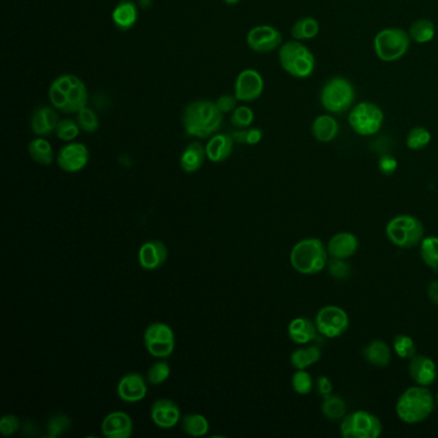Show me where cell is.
Listing matches in <instances>:
<instances>
[{
  "label": "cell",
  "mask_w": 438,
  "mask_h": 438,
  "mask_svg": "<svg viewBox=\"0 0 438 438\" xmlns=\"http://www.w3.org/2000/svg\"><path fill=\"white\" fill-rule=\"evenodd\" d=\"M224 113L218 108L216 102L194 101L189 103L181 116V123L189 137L206 139L215 135L223 123Z\"/></svg>",
  "instance_id": "cell-1"
},
{
  "label": "cell",
  "mask_w": 438,
  "mask_h": 438,
  "mask_svg": "<svg viewBox=\"0 0 438 438\" xmlns=\"http://www.w3.org/2000/svg\"><path fill=\"white\" fill-rule=\"evenodd\" d=\"M50 104L63 113H77L88 106L89 93L79 76L64 74L55 79L48 90Z\"/></svg>",
  "instance_id": "cell-2"
},
{
  "label": "cell",
  "mask_w": 438,
  "mask_h": 438,
  "mask_svg": "<svg viewBox=\"0 0 438 438\" xmlns=\"http://www.w3.org/2000/svg\"><path fill=\"white\" fill-rule=\"evenodd\" d=\"M436 406V398L423 386L405 390L396 403V414L406 425H418L431 417Z\"/></svg>",
  "instance_id": "cell-3"
},
{
  "label": "cell",
  "mask_w": 438,
  "mask_h": 438,
  "mask_svg": "<svg viewBox=\"0 0 438 438\" xmlns=\"http://www.w3.org/2000/svg\"><path fill=\"white\" fill-rule=\"evenodd\" d=\"M328 249L319 238H305L297 242L291 254V265L297 273L315 275L328 265Z\"/></svg>",
  "instance_id": "cell-4"
},
{
  "label": "cell",
  "mask_w": 438,
  "mask_h": 438,
  "mask_svg": "<svg viewBox=\"0 0 438 438\" xmlns=\"http://www.w3.org/2000/svg\"><path fill=\"white\" fill-rule=\"evenodd\" d=\"M278 57L281 69L288 75L296 79H308L314 74L315 57L300 40H291L281 44Z\"/></svg>",
  "instance_id": "cell-5"
},
{
  "label": "cell",
  "mask_w": 438,
  "mask_h": 438,
  "mask_svg": "<svg viewBox=\"0 0 438 438\" xmlns=\"http://www.w3.org/2000/svg\"><path fill=\"white\" fill-rule=\"evenodd\" d=\"M386 235L393 246L410 249L425 238V225L412 215H398L387 223Z\"/></svg>",
  "instance_id": "cell-6"
},
{
  "label": "cell",
  "mask_w": 438,
  "mask_h": 438,
  "mask_svg": "<svg viewBox=\"0 0 438 438\" xmlns=\"http://www.w3.org/2000/svg\"><path fill=\"white\" fill-rule=\"evenodd\" d=\"M355 88L344 77H333L324 86L320 93V102L330 113H343L349 111L355 102Z\"/></svg>",
  "instance_id": "cell-7"
},
{
  "label": "cell",
  "mask_w": 438,
  "mask_h": 438,
  "mask_svg": "<svg viewBox=\"0 0 438 438\" xmlns=\"http://www.w3.org/2000/svg\"><path fill=\"white\" fill-rule=\"evenodd\" d=\"M409 47L410 35L403 28H383L374 38V52L381 61H398L408 53Z\"/></svg>",
  "instance_id": "cell-8"
},
{
  "label": "cell",
  "mask_w": 438,
  "mask_h": 438,
  "mask_svg": "<svg viewBox=\"0 0 438 438\" xmlns=\"http://www.w3.org/2000/svg\"><path fill=\"white\" fill-rule=\"evenodd\" d=\"M339 431L343 438H378L382 434V423L369 411L357 410L341 420Z\"/></svg>",
  "instance_id": "cell-9"
},
{
  "label": "cell",
  "mask_w": 438,
  "mask_h": 438,
  "mask_svg": "<svg viewBox=\"0 0 438 438\" xmlns=\"http://www.w3.org/2000/svg\"><path fill=\"white\" fill-rule=\"evenodd\" d=\"M383 123V111L374 103H359L349 112V126L361 137L376 135L382 129Z\"/></svg>",
  "instance_id": "cell-10"
},
{
  "label": "cell",
  "mask_w": 438,
  "mask_h": 438,
  "mask_svg": "<svg viewBox=\"0 0 438 438\" xmlns=\"http://www.w3.org/2000/svg\"><path fill=\"white\" fill-rule=\"evenodd\" d=\"M144 343L152 356L166 359L175 349L172 329L164 322H152L144 332Z\"/></svg>",
  "instance_id": "cell-11"
},
{
  "label": "cell",
  "mask_w": 438,
  "mask_h": 438,
  "mask_svg": "<svg viewBox=\"0 0 438 438\" xmlns=\"http://www.w3.org/2000/svg\"><path fill=\"white\" fill-rule=\"evenodd\" d=\"M318 332L327 338H338L346 333L349 327L347 313L339 306L329 305L318 311L315 316Z\"/></svg>",
  "instance_id": "cell-12"
},
{
  "label": "cell",
  "mask_w": 438,
  "mask_h": 438,
  "mask_svg": "<svg viewBox=\"0 0 438 438\" xmlns=\"http://www.w3.org/2000/svg\"><path fill=\"white\" fill-rule=\"evenodd\" d=\"M264 86V77L257 69H243L234 82V96L238 102H254L262 96Z\"/></svg>",
  "instance_id": "cell-13"
},
{
  "label": "cell",
  "mask_w": 438,
  "mask_h": 438,
  "mask_svg": "<svg viewBox=\"0 0 438 438\" xmlns=\"http://www.w3.org/2000/svg\"><path fill=\"white\" fill-rule=\"evenodd\" d=\"M247 45L256 53H270L281 48L283 36L278 28L269 25H259L251 28L247 34Z\"/></svg>",
  "instance_id": "cell-14"
},
{
  "label": "cell",
  "mask_w": 438,
  "mask_h": 438,
  "mask_svg": "<svg viewBox=\"0 0 438 438\" xmlns=\"http://www.w3.org/2000/svg\"><path fill=\"white\" fill-rule=\"evenodd\" d=\"M89 158V150L85 144L69 142L58 152L57 164L63 172H79L86 167Z\"/></svg>",
  "instance_id": "cell-15"
},
{
  "label": "cell",
  "mask_w": 438,
  "mask_h": 438,
  "mask_svg": "<svg viewBox=\"0 0 438 438\" xmlns=\"http://www.w3.org/2000/svg\"><path fill=\"white\" fill-rule=\"evenodd\" d=\"M147 378L139 373H129L123 376L117 384V395L125 403H139L148 392Z\"/></svg>",
  "instance_id": "cell-16"
},
{
  "label": "cell",
  "mask_w": 438,
  "mask_h": 438,
  "mask_svg": "<svg viewBox=\"0 0 438 438\" xmlns=\"http://www.w3.org/2000/svg\"><path fill=\"white\" fill-rule=\"evenodd\" d=\"M409 374L414 383L428 387L437 379V365L431 357L415 355L410 359Z\"/></svg>",
  "instance_id": "cell-17"
},
{
  "label": "cell",
  "mask_w": 438,
  "mask_h": 438,
  "mask_svg": "<svg viewBox=\"0 0 438 438\" xmlns=\"http://www.w3.org/2000/svg\"><path fill=\"white\" fill-rule=\"evenodd\" d=\"M151 418L159 428L170 429L180 422L181 412L178 405L172 400L159 398L152 405Z\"/></svg>",
  "instance_id": "cell-18"
},
{
  "label": "cell",
  "mask_w": 438,
  "mask_h": 438,
  "mask_svg": "<svg viewBox=\"0 0 438 438\" xmlns=\"http://www.w3.org/2000/svg\"><path fill=\"white\" fill-rule=\"evenodd\" d=\"M167 254V247L164 246L161 240H148L140 247L137 260L140 266L145 270H156L166 262Z\"/></svg>",
  "instance_id": "cell-19"
},
{
  "label": "cell",
  "mask_w": 438,
  "mask_h": 438,
  "mask_svg": "<svg viewBox=\"0 0 438 438\" xmlns=\"http://www.w3.org/2000/svg\"><path fill=\"white\" fill-rule=\"evenodd\" d=\"M103 436L108 438H129L133 434V420L123 411L110 412L102 422Z\"/></svg>",
  "instance_id": "cell-20"
},
{
  "label": "cell",
  "mask_w": 438,
  "mask_h": 438,
  "mask_svg": "<svg viewBox=\"0 0 438 438\" xmlns=\"http://www.w3.org/2000/svg\"><path fill=\"white\" fill-rule=\"evenodd\" d=\"M60 121V116L53 106H41L31 116V130L36 137H48L55 131Z\"/></svg>",
  "instance_id": "cell-21"
},
{
  "label": "cell",
  "mask_w": 438,
  "mask_h": 438,
  "mask_svg": "<svg viewBox=\"0 0 438 438\" xmlns=\"http://www.w3.org/2000/svg\"><path fill=\"white\" fill-rule=\"evenodd\" d=\"M359 248V240L355 234L349 232H341L333 235L328 242V254L333 259L347 260L356 254Z\"/></svg>",
  "instance_id": "cell-22"
},
{
  "label": "cell",
  "mask_w": 438,
  "mask_h": 438,
  "mask_svg": "<svg viewBox=\"0 0 438 438\" xmlns=\"http://www.w3.org/2000/svg\"><path fill=\"white\" fill-rule=\"evenodd\" d=\"M234 139L228 134H215L206 144V156L213 164H221L233 153Z\"/></svg>",
  "instance_id": "cell-23"
},
{
  "label": "cell",
  "mask_w": 438,
  "mask_h": 438,
  "mask_svg": "<svg viewBox=\"0 0 438 438\" xmlns=\"http://www.w3.org/2000/svg\"><path fill=\"white\" fill-rule=\"evenodd\" d=\"M361 355L364 360L370 365L377 368H387L392 359V351L384 341L373 339L364 347Z\"/></svg>",
  "instance_id": "cell-24"
},
{
  "label": "cell",
  "mask_w": 438,
  "mask_h": 438,
  "mask_svg": "<svg viewBox=\"0 0 438 438\" xmlns=\"http://www.w3.org/2000/svg\"><path fill=\"white\" fill-rule=\"evenodd\" d=\"M139 12L137 4L131 0H123L112 11V22L118 30L128 31L135 26Z\"/></svg>",
  "instance_id": "cell-25"
},
{
  "label": "cell",
  "mask_w": 438,
  "mask_h": 438,
  "mask_svg": "<svg viewBox=\"0 0 438 438\" xmlns=\"http://www.w3.org/2000/svg\"><path fill=\"white\" fill-rule=\"evenodd\" d=\"M318 335L315 322L306 318H296L288 325V336L297 344L313 342Z\"/></svg>",
  "instance_id": "cell-26"
},
{
  "label": "cell",
  "mask_w": 438,
  "mask_h": 438,
  "mask_svg": "<svg viewBox=\"0 0 438 438\" xmlns=\"http://www.w3.org/2000/svg\"><path fill=\"white\" fill-rule=\"evenodd\" d=\"M206 147H203L199 142H193L188 144L181 152L180 156V166L183 172L186 174H193L198 172L199 169L205 164Z\"/></svg>",
  "instance_id": "cell-27"
},
{
  "label": "cell",
  "mask_w": 438,
  "mask_h": 438,
  "mask_svg": "<svg viewBox=\"0 0 438 438\" xmlns=\"http://www.w3.org/2000/svg\"><path fill=\"white\" fill-rule=\"evenodd\" d=\"M311 133L318 142L329 143L336 139L339 133L338 121L330 115H320L316 117L311 125Z\"/></svg>",
  "instance_id": "cell-28"
},
{
  "label": "cell",
  "mask_w": 438,
  "mask_h": 438,
  "mask_svg": "<svg viewBox=\"0 0 438 438\" xmlns=\"http://www.w3.org/2000/svg\"><path fill=\"white\" fill-rule=\"evenodd\" d=\"M28 155L30 157L34 159L36 164L41 166H49L53 164V148L52 144L49 143L48 140L44 137H36L33 139L28 147Z\"/></svg>",
  "instance_id": "cell-29"
},
{
  "label": "cell",
  "mask_w": 438,
  "mask_h": 438,
  "mask_svg": "<svg viewBox=\"0 0 438 438\" xmlns=\"http://www.w3.org/2000/svg\"><path fill=\"white\" fill-rule=\"evenodd\" d=\"M322 359V349L318 346L301 347L292 352L291 364L297 370H305Z\"/></svg>",
  "instance_id": "cell-30"
},
{
  "label": "cell",
  "mask_w": 438,
  "mask_h": 438,
  "mask_svg": "<svg viewBox=\"0 0 438 438\" xmlns=\"http://www.w3.org/2000/svg\"><path fill=\"white\" fill-rule=\"evenodd\" d=\"M322 412L329 420H342L347 415V405L341 396L329 395L322 398Z\"/></svg>",
  "instance_id": "cell-31"
},
{
  "label": "cell",
  "mask_w": 438,
  "mask_h": 438,
  "mask_svg": "<svg viewBox=\"0 0 438 438\" xmlns=\"http://www.w3.org/2000/svg\"><path fill=\"white\" fill-rule=\"evenodd\" d=\"M319 22L313 17H303L296 21L293 28L291 30V34L295 40H311L319 34Z\"/></svg>",
  "instance_id": "cell-32"
},
{
  "label": "cell",
  "mask_w": 438,
  "mask_h": 438,
  "mask_svg": "<svg viewBox=\"0 0 438 438\" xmlns=\"http://www.w3.org/2000/svg\"><path fill=\"white\" fill-rule=\"evenodd\" d=\"M181 428L189 436L202 437L208 433L210 423L202 414H186L181 418Z\"/></svg>",
  "instance_id": "cell-33"
},
{
  "label": "cell",
  "mask_w": 438,
  "mask_h": 438,
  "mask_svg": "<svg viewBox=\"0 0 438 438\" xmlns=\"http://www.w3.org/2000/svg\"><path fill=\"white\" fill-rule=\"evenodd\" d=\"M409 35H410V39H412L415 43L427 44V43L434 39L436 26L432 21L422 18V20L415 21L411 25Z\"/></svg>",
  "instance_id": "cell-34"
},
{
  "label": "cell",
  "mask_w": 438,
  "mask_h": 438,
  "mask_svg": "<svg viewBox=\"0 0 438 438\" xmlns=\"http://www.w3.org/2000/svg\"><path fill=\"white\" fill-rule=\"evenodd\" d=\"M419 247L425 265L433 271H438V237H425Z\"/></svg>",
  "instance_id": "cell-35"
},
{
  "label": "cell",
  "mask_w": 438,
  "mask_h": 438,
  "mask_svg": "<svg viewBox=\"0 0 438 438\" xmlns=\"http://www.w3.org/2000/svg\"><path fill=\"white\" fill-rule=\"evenodd\" d=\"M432 135L429 130H427L423 126H417L411 129L410 133L406 137V145L411 151H420L425 150L431 143Z\"/></svg>",
  "instance_id": "cell-36"
},
{
  "label": "cell",
  "mask_w": 438,
  "mask_h": 438,
  "mask_svg": "<svg viewBox=\"0 0 438 438\" xmlns=\"http://www.w3.org/2000/svg\"><path fill=\"white\" fill-rule=\"evenodd\" d=\"M393 349L400 359H409L417 355V344L408 335H398L392 342Z\"/></svg>",
  "instance_id": "cell-37"
},
{
  "label": "cell",
  "mask_w": 438,
  "mask_h": 438,
  "mask_svg": "<svg viewBox=\"0 0 438 438\" xmlns=\"http://www.w3.org/2000/svg\"><path fill=\"white\" fill-rule=\"evenodd\" d=\"M80 130L82 129H80L77 121H74L71 118H63L57 125L55 133L58 139L69 143V142H74L76 137H79Z\"/></svg>",
  "instance_id": "cell-38"
},
{
  "label": "cell",
  "mask_w": 438,
  "mask_h": 438,
  "mask_svg": "<svg viewBox=\"0 0 438 438\" xmlns=\"http://www.w3.org/2000/svg\"><path fill=\"white\" fill-rule=\"evenodd\" d=\"M76 121L79 123L80 129L85 133H96L99 128V118L96 111L91 110L88 106L77 112Z\"/></svg>",
  "instance_id": "cell-39"
},
{
  "label": "cell",
  "mask_w": 438,
  "mask_h": 438,
  "mask_svg": "<svg viewBox=\"0 0 438 438\" xmlns=\"http://www.w3.org/2000/svg\"><path fill=\"white\" fill-rule=\"evenodd\" d=\"M254 111L248 106H238L230 117V123L237 129H248L254 123Z\"/></svg>",
  "instance_id": "cell-40"
},
{
  "label": "cell",
  "mask_w": 438,
  "mask_h": 438,
  "mask_svg": "<svg viewBox=\"0 0 438 438\" xmlns=\"http://www.w3.org/2000/svg\"><path fill=\"white\" fill-rule=\"evenodd\" d=\"M172 374L170 365L166 361H158L153 364L151 368L147 371V381L153 386L164 383V381H167Z\"/></svg>",
  "instance_id": "cell-41"
},
{
  "label": "cell",
  "mask_w": 438,
  "mask_h": 438,
  "mask_svg": "<svg viewBox=\"0 0 438 438\" xmlns=\"http://www.w3.org/2000/svg\"><path fill=\"white\" fill-rule=\"evenodd\" d=\"M292 387L298 395H308L314 390V379L305 370H297L292 377Z\"/></svg>",
  "instance_id": "cell-42"
},
{
  "label": "cell",
  "mask_w": 438,
  "mask_h": 438,
  "mask_svg": "<svg viewBox=\"0 0 438 438\" xmlns=\"http://www.w3.org/2000/svg\"><path fill=\"white\" fill-rule=\"evenodd\" d=\"M328 271L333 279L346 281L351 275V266L346 260L332 257V260L328 261Z\"/></svg>",
  "instance_id": "cell-43"
},
{
  "label": "cell",
  "mask_w": 438,
  "mask_h": 438,
  "mask_svg": "<svg viewBox=\"0 0 438 438\" xmlns=\"http://www.w3.org/2000/svg\"><path fill=\"white\" fill-rule=\"evenodd\" d=\"M69 419L66 415L58 414V415H55V417L50 418V420H49V436L55 437V436L63 433L66 429H69Z\"/></svg>",
  "instance_id": "cell-44"
},
{
  "label": "cell",
  "mask_w": 438,
  "mask_h": 438,
  "mask_svg": "<svg viewBox=\"0 0 438 438\" xmlns=\"http://www.w3.org/2000/svg\"><path fill=\"white\" fill-rule=\"evenodd\" d=\"M20 429V419L13 414H7L0 420V433L3 436H12Z\"/></svg>",
  "instance_id": "cell-45"
},
{
  "label": "cell",
  "mask_w": 438,
  "mask_h": 438,
  "mask_svg": "<svg viewBox=\"0 0 438 438\" xmlns=\"http://www.w3.org/2000/svg\"><path fill=\"white\" fill-rule=\"evenodd\" d=\"M398 159L393 157L392 155H383L382 157L379 158V162H378L379 172H382L386 176L393 175L398 170Z\"/></svg>",
  "instance_id": "cell-46"
},
{
  "label": "cell",
  "mask_w": 438,
  "mask_h": 438,
  "mask_svg": "<svg viewBox=\"0 0 438 438\" xmlns=\"http://www.w3.org/2000/svg\"><path fill=\"white\" fill-rule=\"evenodd\" d=\"M238 99L235 98V96H230V94H224V96H220L219 99L216 101V106L223 113H229V112H233L238 106H237Z\"/></svg>",
  "instance_id": "cell-47"
},
{
  "label": "cell",
  "mask_w": 438,
  "mask_h": 438,
  "mask_svg": "<svg viewBox=\"0 0 438 438\" xmlns=\"http://www.w3.org/2000/svg\"><path fill=\"white\" fill-rule=\"evenodd\" d=\"M316 392L322 396V398H327L329 395H332L333 392V383L328 377L325 376H320V377L316 379L315 383Z\"/></svg>",
  "instance_id": "cell-48"
},
{
  "label": "cell",
  "mask_w": 438,
  "mask_h": 438,
  "mask_svg": "<svg viewBox=\"0 0 438 438\" xmlns=\"http://www.w3.org/2000/svg\"><path fill=\"white\" fill-rule=\"evenodd\" d=\"M264 137V133L257 128H248L246 129V144L248 145H256L260 143Z\"/></svg>",
  "instance_id": "cell-49"
},
{
  "label": "cell",
  "mask_w": 438,
  "mask_h": 438,
  "mask_svg": "<svg viewBox=\"0 0 438 438\" xmlns=\"http://www.w3.org/2000/svg\"><path fill=\"white\" fill-rule=\"evenodd\" d=\"M427 296L434 305L438 306V281H433L427 287Z\"/></svg>",
  "instance_id": "cell-50"
},
{
  "label": "cell",
  "mask_w": 438,
  "mask_h": 438,
  "mask_svg": "<svg viewBox=\"0 0 438 438\" xmlns=\"http://www.w3.org/2000/svg\"><path fill=\"white\" fill-rule=\"evenodd\" d=\"M226 6H237L240 0H223Z\"/></svg>",
  "instance_id": "cell-51"
},
{
  "label": "cell",
  "mask_w": 438,
  "mask_h": 438,
  "mask_svg": "<svg viewBox=\"0 0 438 438\" xmlns=\"http://www.w3.org/2000/svg\"><path fill=\"white\" fill-rule=\"evenodd\" d=\"M436 403H437V405H438V391H437V395H436Z\"/></svg>",
  "instance_id": "cell-52"
}]
</instances>
